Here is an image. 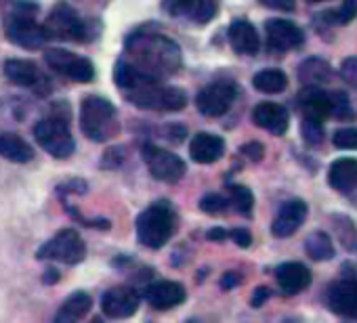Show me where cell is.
Segmentation results:
<instances>
[{
	"instance_id": "33",
	"label": "cell",
	"mask_w": 357,
	"mask_h": 323,
	"mask_svg": "<svg viewBox=\"0 0 357 323\" xmlns=\"http://www.w3.org/2000/svg\"><path fill=\"white\" fill-rule=\"evenodd\" d=\"M332 143L338 149H357V128H340L334 132Z\"/></svg>"
},
{
	"instance_id": "28",
	"label": "cell",
	"mask_w": 357,
	"mask_h": 323,
	"mask_svg": "<svg viewBox=\"0 0 357 323\" xmlns=\"http://www.w3.org/2000/svg\"><path fill=\"white\" fill-rule=\"evenodd\" d=\"M252 86L261 93H267V95H275V93H282L286 90L288 86V78L282 70H275V68H269V70H263L259 74H255L252 78Z\"/></svg>"
},
{
	"instance_id": "35",
	"label": "cell",
	"mask_w": 357,
	"mask_h": 323,
	"mask_svg": "<svg viewBox=\"0 0 357 323\" xmlns=\"http://www.w3.org/2000/svg\"><path fill=\"white\" fill-rule=\"evenodd\" d=\"M357 17V0H342V7L336 13L338 24H349Z\"/></svg>"
},
{
	"instance_id": "5",
	"label": "cell",
	"mask_w": 357,
	"mask_h": 323,
	"mask_svg": "<svg viewBox=\"0 0 357 323\" xmlns=\"http://www.w3.org/2000/svg\"><path fill=\"white\" fill-rule=\"evenodd\" d=\"M34 136L47 153L59 159L70 157L76 149L66 116H53V118L40 120L34 126Z\"/></svg>"
},
{
	"instance_id": "11",
	"label": "cell",
	"mask_w": 357,
	"mask_h": 323,
	"mask_svg": "<svg viewBox=\"0 0 357 323\" xmlns=\"http://www.w3.org/2000/svg\"><path fill=\"white\" fill-rule=\"evenodd\" d=\"M236 97H238V86L229 80H219L198 93L196 105H198L200 113H204L208 118H219L229 111Z\"/></svg>"
},
{
	"instance_id": "3",
	"label": "cell",
	"mask_w": 357,
	"mask_h": 323,
	"mask_svg": "<svg viewBox=\"0 0 357 323\" xmlns=\"http://www.w3.org/2000/svg\"><path fill=\"white\" fill-rule=\"evenodd\" d=\"M135 229H137V239L143 246L158 250L172 237L176 229V216L168 204L158 202L139 214Z\"/></svg>"
},
{
	"instance_id": "24",
	"label": "cell",
	"mask_w": 357,
	"mask_h": 323,
	"mask_svg": "<svg viewBox=\"0 0 357 323\" xmlns=\"http://www.w3.org/2000/svg\"><path fill=\"white\" fill-rule=\"evenodd\" d=\"M5 76L17 86H36L43 80L38 65L30 59H9L5 63Z\"/></svg>"
},
{
	"instance_id": "10",
	"label": "cell",
	"mask_w": 357,
	"mask_h": 323,
	"mask_svg": "<svg viewBox=\"0 0 357 323\" xmlns=\"http://www.w3.org/2000/svg\"><path fill=\"white\" fill-rule=\"evenodd\" d=\"M45 61L49 63L51 70L57 74L72 78L76 82H93L95 78V68L86 57H80L72 51L66 49H47L45 51Z\"/></svg>"
},
{
	"instance_id": "4",
	"label": "cell",
	"mask_w": 357,
	"mask_h": 323,
	"mask_svg": "<svg viewBox=\"0 0 357 323\" xmlns=\"http://www.w3.org/2000/svg\"><path fill=\"white\" fill-rule=\"evenodd\" d=\"M130 103L147 109H162V111H178L188 105V95L176 86H162L160 82L141 84L128 90L126 97Z\"/></svg>"
},
{
	"instance_id": "13",
	"label": "cell",
	"mask_w": 357,
	"mask_h": 323,
	"mask_svg": "<svg viewBox=\"0 0 357 323\" xmlns=\"http://www.w3.org/2000/svg\"><path fill=\"white\" fill-rule=\"evenodd\" d=\"M139 308V296L128 285L112 287L101 298V310L112 319H128Z\"/></svg>"
},
{
	"instance_id": "27",
	"label": "cell",
	"mask_w": 357,
	"mask_h": 323,
	"mask_svg": "<svg viewBox=\"0 0 357 323\" xmlns=\"http://www.w3.org/2000/svg\"><path fill=\"white\" fill-rule=\"evenodd\" d=\"M298 78L309 86H317V84H324V82L332 80V68L321 57H309V59H305L301 63Z\"/></svg>"
},
{
	"instance_id": "6",
	"label": "cell",
	"mask_w": 357,
	"mask_h": 323,
	"mask_svg": "<svg viewBox=\"0 0 357 323\" xmlns=\"http://www.w3.org/2000/svg\"><path fill=\"white\" fill-rule=\"evenodd\" d=\"M34 11H36V7L28 3L26 11H15L7 19V38L26 51H38L49 40L43 26L36 24Z\"/></svg>"
},
{
	"instance_id": "15",
	"label": "cell",
	"mask_w": 357,
	"mask_h": 323,
	"mask_svg": "<svg viewBox=\"0 0 357 323\" xmlns=\"http://www.w3.org/2000/svg\"><path fill=\"white\" fill-rule=\"evenodd\" d=\"M252 122L275 134V136H282L286 134L288 130V124H290V116L286 111V107H282L280 103H273V101H265V103H259L252 111Z\"/></svg>"
},
{
	"instance_id": "23",
	"label": "cell",
	"mask_w": 357,
	"mask_h": 323,
	"mask_svg": "<svg viewBox=\"0 0 357 323\" xmlns=\"http://www.w3.org/2000/svg\"><path fill=\"white\" fill-rule=\"evenodd\" d=\"M328 183L336 191H351L357 187V159L340 157L330 166Z\"/></svg>"
},
{
	"instance_id": "7",
	"label": "cell",
	"mask_w": 357,
	"mask_h": 323,
	"mask_svg": "<svg viewBox=\"0 0 357 323\" xmlns=\"http://www.w3.org/2000/svg\"><path fill=\"white\" fill-rule=\"evenodd\" d=\"M141 155L145 159L149 173L153 175V179H158L162 183H176L185 175V162L168 149L145 143L141 149Z\"/></svg>"
},
{
	"instance_id": "46",
	"label": "cell",
	"mask_w": 357,
	"mask_h": 323,
	"mask_svg": "<svg viewBox=\"0 0 357 323\" xmlns=\"http://www.w3.org/2000/svg\"><path fill=\"white\" fill-rule=\"evenodd\" d=\"M0 3H5V0H0Z\"/></svg>"
},
{
	"instance_id": "45",
	"label": "cell",
	"mask_w": 357,
	"mask_h": 323,
	"mask_svg": "<svg viewBox=\"0 0 357 323\" xmlns=\"http://www.w3.org/2000/svg\"><path fill=\"white\" fill-rule=\"evenodd\" d=\"M188 323H198V321H188Z\"/></svg>"
},
{
	"instance_id": "1",
	"label": "cell",
	"mask_w": 357,
	"mask_h": 323,
	"mask_svg": "<svg viewBox=\"0 0 357 323\" xmlns=\"http://www.w3.org/2000/svg\"><path fill=\"white\" fill-rule=\"evenodd\" d=\"M126 57L139 74L155 82L181 68L178 45L172 38L149 30H137L126 38Z\"/></svg>"
},
{
	"instance_id": "32",
	"label": "cell",
	"mask_w": 357,
	"mask_h": 323,
	"mask_svg": "<svg viewBox=\"0 0 357 323\" xmlns=\"http://www.w3.org/2000/svg\"><path fill=\"white\" fill-rule=\"evenodd\" d=\"M303 139L309 143V145H319L324 141V128H321V122L317 120H311V118H305L303 120Z\"/></svg>"
},
{
	"instance_id": "9",
	"label": "cell",
	"mask_w": 357,
	"mask_h": 323,
	"mask_svg": "<svg viewBox=\"0 0 357 323\" xmlns=\"http://www.w3.org/2000/svg\"><path fill=\"white\" fill-rule=\"evenodd\" d=\"M43 30L47 34V38H55V40H84L86 38L84 22L66 3L55 5V9L49 13V17L45 22Z\"/></svg>"
},
{
	"instance_id": "8",
	"label": "cell",
	"mask_w": 357,
	"mask_h": 323,
	"mask_svg": "<svg viewBox=\"0 0 357 323\" xmlns=\"http://www.w3.org/2000/svg\"><path fill=\"white\" fill-rule=\"evenodd\" d=\"M36 256L40 260H59V262H66V265H78L86 256V246H84L82 237L78 235V231L63 229L53 239H49L36 252Z\"/></svg>"
},
{
	"instance_id": "25",
	"label": "cell",
	"mask_w": 357,
	"mask_h": 323,
	"mask_svg": "<svg viewBox=\"0 0 357 323\" xmlns=\"http://www.w3.org/2000/svg\"><path fill=\"white\" fill-rule=\"evenodd\" d=\"M91 308V296L86 292H74L57 310L51 323H78Z\"/></svg>"
},
{
	"instance_id": "19",
	"label": "cell",
	"mask_w": 357,
	"mask_h": 323,
	"mask_svg": "<svg viewBox=\"0 0 357 323\" xmlns=\"http://www.w3.org/2000/svg\"><path fill=\"white\" fill-rule=\"evenodd\" d=\"M275 279L284 294L294 296L311 283V271L301 262H284L278 267Z\"/></svg>"
},
{
	"instance_id": "30",
	"label": "cell",
	"mask_w": 357,
	"mask_h": 323,
	"mask_svg": "<svg viewBox=\"0 0 357 323\" xmlns=\"http://www.w3.org/2000/svg\"><path fill=\"white\" fill-rule=\"evenodd\" d=\"M229 191H231V204H234V208H236L240 214L248 216V214L252 212V206H255L252 191H250L248 187H244V185H231Z\"/></svg>"
},
{
	"instance_id": "36",
	"label": "cell",
	"mask_w": 357,
	"mask_h": 323,
	"mask_svg": "<svg viewBox=\"0 0 357 323\" xmlns=\"http://www.w3.org/2000/svg\"><path fill=\"white\" fill-rule=\"evenodd\" d=\"M242 153L248 157V159H252V162H259L261 157H263V145L261 143H246L244 147H242Z\"/></svg>"
},
{
	"instance_id": "18",
	"label": "cell",
	"mask_w": 357,
	"mask_h": 323,
	"mask_svg": "<svg viewBox=\"0 0 357 323\" xmlns=\"http://www.w3.org/2000/svg\"><path fill=\"white\" fill-rule=\"evenodd\" d=\"M298 107L305 111L307 118L321 122L324 118H330L332 111V93H326L317 86H307L296 97Z\"/></svg>"
},
{
	"instance_id": "42",
	"label": "cell",
	"mask_w": 357,
	"mask_h": 323,
	"mask_svg": "<svg viewBox=\"0 0 357 323\" xmlns=\"http://www.w3.org/2000/svg\"><path fill=\"white\" fill-rule=\"evenodd\" d=\"M45 277H47V279H45L47 283H57V281H59V273H57L55 269H49V271L45 273Z\"/></svg>"
},
{
	"instance_id": "2",
	"label": "cell",
	"mask_w": 357,
	"mask_h": 323,
	"mask_svg": "<svg viewBox=\"0 0 357 323\" xmlns=\"http://www.w3.org/2000/svg\"><path fill=\"white\" fill-rule=\"evenodd\" d=\"M80 126L89 139L99 141V143L109 141L112 136L118 134V128H120L116 107L105 97L89 95L80 103Z\"/></svg>"
},
{
	"instance_id": "38",
	"label": "cell",
	"mask_w": 357,
	"mask_h": 323,
	"mask_svg": "<svg viewBox=\"0 0 357 323\" xmlns=\"http://www.w3.org/2000/svg\"><path fill=\"white\" fill-rule=\"evenodd\" d=\"M261 3L269 9H278V11H294V0H261Z\"/></svg>"
},
{
	"instance_id": "20",
	"label": "cell",
	"mask_w": 357,
	"mask_h": 323,
	"mask_svg": "<svg viewBox=\"0 0 357 323\" xmlns=\"http://www.w3.org/2000/svg\"><path fill=\"white\" fill-rule=\"evenodd\" d=\"M145 298L153 308H172L185 300V287L176 281H158L145 290Z\"/></svg>"
},
{
	"instance_id": "14",
	"label": "cell",
	"mask_w": 357,
	"mask_h": 323,
	"mask_svg": "<svg viewBox=\"0 0 357 323\" xmlns=\"http://www.w3.org/2000/svg\"><path fill=\"white\" fill-rule=\"evenodd\" d=\"M267 40L275 51H294L305 42L303 30L288 19H269L265 26Z\"/></svg>"
},
{
	"instance_id": "26",
	"label": "cell",
	"mask_w": 357,
	"mask_h": 323,
	"mask_svg": "<svg viewBox=\"0 0 357 323\" xmlns=\"http://www.w3.org/2000/svg\"><path fill=\"white\" fill-rule=\"evenodd\" d=\"M0 155L11 162H17V164H26V162L34 157V149L13 132H0Z\"/></svg>"
},
{
	"instance_id": "43",
	"label": "cell",
	"mask_w": 357,
	"mask_h": 323,
	"mask_svg": "<svg viewBox=\"0 0 357 323\" xmlns=\"http://www.w3.org/2000/svg\"><path fill=\"white\" fill-rule=\"evenodd\" d=\"M91 323H103V321H101V319H99V317H97V319H93V321H91Z\"/></svg>"
},
{
	"instance_id": "44",
	"label": "cell",
	"mask_w": 357,
	"mask_h": 323,
	"mask_svg": "<svg viewBox=\"0 0 357 323\" xmlns=\"http://www.w3.org/2000/svg\"><path fill=\"white\" fill-rule=\"evenodd\" d=\"M309 3H326V0H309Z\"/></svg>"
},
{
	"instance_id": "31",
	"label": "cell",
	"mask_w": 357,
	"mask_h": 323,
	"mask_svg": "<svg viewBox=\"0 0 357 323\" xmlns=\"http://www.w3.org/2000/svg\"><path fill=\"white\" fill-rule=\"evenodd\" d=\"M229 208V200L219 196V194H206L202 200H200V210L211 214V216H217V214H223L225 210Z\"/></svg>"
},
{
	"instance_id": "40",
	"label": "cell",
	"mask_w": 357,
	"mask_h": 323,
	"mask_svg": "<svg viewBox=\"0 0 357 323\" xmlns=\"http://www.w3.org/2000/svg\"><path fill=\"white\" fill-rule=\"evenodd\" d=\"M240 283V275L238 273H225L223 279H221V287L223 290H231Z\"/></svg>"
},
{
	"instance_id": "29",
	"label": "cell",
	"mask_w": 357,
	"mask_h": 323,
	"mask_svg": "<svg viewBox=\"0 0 357 323\" xmlns=\"http://www.w3.org/2000/svg\"><path fill=\"white\" fill-rule=\"evenodd\" d=\"M305 252L313 260H328L334 256V248L330 237L324 231H315L305 239Z\"/></svg>"
},
{
	"instance_id": "12",
	"label": "cell",
	"mask_w": 357,
	"mask_h": 323,
	"mask_svg": "<svg viewBox=\"0 0 357 323\" xmlns=\"http://www.w3.org/2000/svg\"><path fill=\"white\" fill-rule=\"evenodd\" d=\"M162 9L172 17H183L204 26L211 19H215L219 5L217 0H164Z\"/></svg>"
},
{
	"instance_id": "22",
	"label": "cell",
	"mask_w": 357,
	"mask_h": 323,
	"mask_svg": "<svg viewBox=\"0 0 357 323\" xmlns=\"http://www.w3.org/2000/svg\"><path fill=\"white\" fill-rule=\"evenodd\" d=\"M229 42L240 55H257L261 47L255 26L246 19H238L229 26Z\"/></svg>"
},
{
	"instance_id": "41",
	"label": "cell",
	"mask_w": 357,
	"mask_h": 323,
	"mask_svg": "<svg viewBox=\"0 0 357 323\" xmlns=\"http://www.w3.org/2000/svg\"><path fill=\"white\" fill-rule=\"evenodd\" d=\"M227 235H229V233H227L225 229H221V227H215V229H211V231L206 233V239H211V242H223Z\"/></svg>"
},
{
	"instance_id": "39",
	"label": "cell",
	"mask_w": 357,
	"mask_h": 323,
	"mask_svg": "<svg viewBox=\"0 0 357 323\" xmlns=\"http://www.w3.org/2000/svg\"><path fill=\"white\" fill-rule=\"evenodd\" d=\"M271 296V292H269V287H257L255 290V294H252V300H250V304L252 306H261L267 298Z\"/></svg>"
},
{
	"instance_id": "16",
	"label": "cell",
	"mask_w": 357,
	"mask_h": 323,
	"mask_svg": "<svg viewBox=\"0 0 357 323\" xmlns=\"http://www.w3.org/2000/svg\"><path fill=\"white\" fill-rule=\"evenodd\" d=\"M328 306L342 317L357 319V279H342L328 290Z\"/></svg>"
},
{
	"instance_id": "37",
	"label": "cell",
	"mask_w": 357,
	"mask_h": 323,
	"mask_svg": "<svg viewBox=\"0 0 357 323\" xmlns=\"http://www.w3.org/2000/svg\"><path fill=\"white\" fill-rule=\"evenodd\" d=\"M229 237H231L240 248H248V246L252 244V235H250L246 229H234V231L229 233Z\"/></svg>"
},
{
	"instance_id": "17",
	"label": "cell",
	"mask_w": 357,
	"mask_h": 323,
	"mask_svg": "<svg viewBox=\"0 0 357 323\" xmlns=\"http://www.w3.org/2000/svg\"><path fill=\"white\" fill-rule=\"evenodd\" d=\"M305 219H307V204L303 200H290L280 208L271 225V233L275 237H290L305 223Z\"/></svg>"
},
{
	"instance_id": "21",
	"label": "cell",
	"mask_w": 357,
	"mask_h": 323,
	"mask_svg": "<svg viewBox=\"0 0 357 323\" xmlns=\"http://www.w3.org/2000/svg\"><path fill=\"white\" fill-rule=\"evenodd\" d=\"M225 151V141L211 132H200L190 143V155L198 164H213Z\"/></svg>"
},
{
	"instance_id": "34",
	"label": "cell",
	"mask_w": 357,
	"mask_h": 323,
	"mask_svg": "<svg viewBox=\"0 0 357 323\" xmlns=\"http://www.w3.org/2000/svg\"><path fill=\"white\" fill-rule=\"evenodd\" d=\"M340 78L344 80V84L357 88V57H347L340 63Z\"/></svg>"
}]
</instances>
